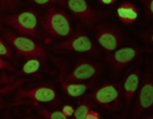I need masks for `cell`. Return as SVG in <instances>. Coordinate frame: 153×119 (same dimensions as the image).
<instances>
[{"instance_id": "cell-1", "label": "cell", "mask_w": 153, "mask_h": 119, "mask_svg": "<svg viewBox=\"0 0 153 119\" xmlns=\"http://www.w3.org/2000/svg\"><path fill=\"white\" fill-rule=\"evenodd\" d=\"M41 25L45 32L53 37H67L72 35V27L68 15L54 7L48 8V12L42 19Z\"/></svg>"}, {"instance_id": "cell-2", "label": "cell", "mask_w": 153, "mask_h": 119, "mask_svg": "<svg viewBox=\"0 0 153 119\" xmlns=\"http://www.w3.org/2000/svg\"><path fill=\"white\" fill-rule=\"evenodd\" d=\"M0 30L3 33L6 40L16 50L18 55L28 57V58L29 57H39L43 63L46 62V51H45V49L36 44L32 39L15 34L13 31H10V29L5 28V27L0 26Z\"/></svg>"}, {"instance_id": "cell-3", "label": "cell", "mask_w": 153, "mask_h": 119, "mask_svg": "<svg viewBox=\"0 0 153 119\" xmlns=\"http://www.w3.org/2000/svg\"><path fill=\"white\" fill-rule=\"evenodd\" d=\"M38 17L39 12L36 10H27L20 14L4 17L0 21L3 24L15 28L20 34L40 37L38 31Z\"/></svg>"}, {"instance_id": "cell-4", "label": "cell", "mask_w": 153, "mask_h": 119, "mask_svg": "<svg viewBox=\"0 0 153 119\" xmlns=\"http://www.w3.org/2000/svg\"><path fill=\"white\" fill-rule=\"evenodd\" d=\"M121 85L118 83H105L87 97L91 99L108 111H117L121 107Z\"/></svg>"}, {"instance_id": "cell-5", "label": "cell", "mask_w": 153, "mask_h": 119, "mask_svg": "<svg viewBox=\"0 0 153 119\" xmlns=\"http://www.w3.org/2000/svg\"><path fill=\"white\" fill-rule=\"evenodd\" d=\"M55 51H73L78 53H85L90 55H97L98 50L90 39V37L80 29H77L69 39L62 42L53 47Z\"/></svg>"}, {"instance_id": "cell-6", "label": "cell", "mask_w": 153, "mask_h": 119, "mask_svg": "<svg viewBox=\"0 0 153 119\" xmlns=\"http://www.w3.org/2000/svg\"><path fill=\"white\" fill-rule=\"evenodd\" d=\"M23 99H29L36 103H46L49 105H57L61 101H59L55 87L51 84H44L31 89H19L14 101H18Z\"/></svg>"}, {"instance_id": "cell-7", "label": "cell", "mask_w": 153, "mask_h": 119, "mask_svg": "<svg viewBox=\"0 0 153 119\" xmlns=\"http://www.w3.org/2000/svg\"><path fill=\"white\" fill-rule=\"evenodd\" d=\"M67 6L73 16L80 20L88 27H91L105 16V12L93 9L88 4L87 0H67Z\"/></svg>"}, {"instance_id": "cell-8", "label": "cell", "mask_w": 153, "mask_h": 119, "mask_svg": "<svg viewBox=\"0 0 153 119\" xmlns=\"http://www.w3.org/2000/svg\"><path fill=\"white\" fill-rule=\"evenodd\" d=\"M103 71V66L99 63L93 62L87 59H79L77 60L74 69L68 74L65 75V80L68 82L80 83L82 81L92 79L97 77Z\"/></svg>"}, {"instance_id": "cell-9", "label": "cell", "mask_w": 153, "mask_h": 119, "mask_svg": "<svg viewBox=\"0 0 153 119\" xmlns=\"http://www.w3.org/2000/svg\"><path fill=\"white\" fill-rule=\"evenodd\" d=\"M96 40L105 51L106 58H108L122 44V37L116 28L108 25H100L96 28Z\"/></svg>"}, {"instance_id": "cell-10", "label": "cell", "mask_w": 153, "mask_h": 119, "mask_svg": "<svg viewBox=\"0 0 153 119\" xmlns=\"http://www.w3.org/2000/svg\"><path fill=\"white\" fill-rule=\"evenodd\" d=\"M54 62L57 65L59 69V82L62 85V89L71 97H79L83 95L89 89H92L93 87L96 86V83H89V84H82V83H75V82H68L65 80V75H66L67 65L65 62L57 58H54Z\"/></svg>"}, {"instance_id": "cell-11", "label": "cell", "mask_w": 153, "mask_h": 119, "mask_svg": "<svg viewBox=\"0 0 153 119\" xmlns=\"http://www.w3.org/2000/svg\"><path fill=\"white\" fill-rule=\"evenodd\" d=\"M142 52V49L133 48V47H124L116 50L108 57L107 61L113 66L114 75H118L126 65H128L135 57Z\"/></svg>"}, {"instance_id": "cell-12", "label": "cell", "mask_w": 153, "mask_h": 119, "mask_svg": "<svg viewBox=\"0 0 153 119\" xmlns=\"http://www.w3.org/2000/svg\"><path fill=\"white\" fill-rule=\"evenodd\" d=\"M153 108V79L149 74L145 76L140 87L137 94V104H135L134 115L139 116L143 111Z\"/></svg>"}, {"instance_id": "cell-13", "label": "cell", "mask_w": 153, "mask_h": 119, "mask_svg": "<svg viewBox=\"0 0 153 119\" xmlns=\"http://www.w3.org/2000/svg\"><path fill=\"white\" fill-rule=\"evenodd\" d=\"M140 85V72L139 69H134L132 71L124 80L123 83V95H124V101H125V109L126 111L128 110L129 106L131 104V101L134 97L135 92L139 89Z\"/></svg>"}, {"instance_id": "cell-14", "label": "cell", "mask_w": 153, "mask_h": 119, "mask_svg": "<svg viewBox=\"0 0 153 119\" xmlns=\"http://www.w3.org/2000/svg\"><path fill=\"white\" fill-rule=\"evenodd\" d=\"M117 15L123 24L130 25L134 23L139 18V9L131 2H124L118 6Z\"/></svg>"}, {"instance_id": "cell-15", "label": "cell", "mask_w": 153, "mask_h": 119, "mask_svg": "<svg viewBox=\"0 0 153 119\" xmlns=\"http://www.w3.org/2000/svg\"><path fill=\"white\" fill-rule=\"evenodd\" d=\"M77 104H78V106L75 109L74 115H73L75 119H85L87 114L95 107V101L87 96L82 101H78Z\"/></svg>"}, {"instance_id": "cell-16", "label": "cell", "mask_w": 153, "mask_h": 119, "mask_svg": "<svg viewBox=\"0 0 153 119\" xmlns=\"http://www.w3.org/2000/svg\"><path fill=\"white\" fill-rule=\"evenodd\" d=\"M42 63V60L39 57H29L28 60L23 64L18 75H22V74L23 75H31V74L36 73L40 69Z\"/></svg>"}, {"instance_id": "cell-17", "label": "cell", "mask_w": 153, "mask_h": 119, "mask_svg": "<svg viewBox=\"0 0 153 119\" xmlns=\"http://www.w3.org/2000/svg\"><path fill=\"white\" fill-rule=\"evenodd\" d=\"M36 111L46 119H67L66 115L62 113V111H49L40 106H36Z\"/></svg>"}, {"instance_id": "cell-18", "label": "cell", "mask_w": 153, "mask_h": 119, "mask_svg": "<svg viewBox=\"0 0 153 119\" xmlns=\"http://www.w3.org/2000/svg\"><path fill=\"white\" fill-rule=\"evenodd\" d=\"M26 81H28V80L27 79H19V80H16L15 82L7 83L6 86L0 87V94H7V93L16 90L17 88H19V87H20L23 83L26 82Z\"/></svg>"}, {"instance_id": "cell-19", "label": "cell", "mask_w": 153, "mask_h": 119, "mask_svg": "<svg viewBox=\"0 0 153 119\" xmlns=\"http://www.w3.org/2000/svg\"><path fill=\"white\" fill-rule=\"evenodd\" d=\"M20 3V0H0V12H6L15 9Z\"/></svg>"}, {"instance_id": "cell-20", "label": "cell", "mask_w": 153, "mask_h": 119, "mask_svg": "<svg viewBox=\"0 0 153 119\" xmlns=\"http://www.w3.org/2000/svg\"><path fill=\"white\" fill-rule=\"evenodd\" d=\"M0 55L1 56L8 57V58L12 57V50L4 44V42L1 39H0Z\"/></svg>"}, {"instance_id": "cell-21", "label": "cell", "mask_w": 153, "mask_h": 119, "mask_svg": "<svg viewBox=\"0 0 153 119\" xmlns=\"http://www.w3.org/2000/svg\"><path fill=\"white\" fill-rule=\"evenodd\" d=\"M148 16L153 17V0H142Z\"/></svg>"}, {"instance_id": "cell-22", "label": "cell", "mask_w": 153, "mask_h": 119, "mask_svg": "<svg viewBox=\"0 0 153 119\" xmlns=\"http://www.w3.org/2000/svg\"><path fill=\"white\" fill-rule=\"evenodd\" d=\"M141 37L144 40H146V42H150V44H153V28L141 33Z\"/></svg>"}, {"instance_id": "cell-23", "label": "cell", "mask_w": 153, "mask_h": 119, "mask_svg": "<svg viewBox=\"0 0 153 119\" xmlns=\"http://www.w3.org/2000/svg\"><path fill=\"white\" fill-rule=\"evenodd\" d=\"M62 113L69 118V117H71V116L74 115L75 109L71 105H65L64 107L62 108Z\"/></svg>"}, {"instance_id": "cell-24", "label": "cell", "mask_w": 153, "mask_h": 119, "mask_svg": "<svg viewBox=\"0 0 153 119\" xmlns=\"http://www.w3.org/2000/svg\"><path fill=\"white\" fill-rule=\"evenodd\" d=\"M101 118H102L101 114L99 112L95 111V110H91L87 114V116H85V119H101Z\"/></svg>"}, {"instance_id": "cell-25", "label": "cell", "mask_w": 153, "mask_h": 119, "mask_svg": "<svg viewBox=\"0 0 153 119\" xmlns=\"http://www.w3.org/2000/svg\"><path fill=\"white\" fill-rule=\"evenodd\" d=\"M0 69H8V71L13 72L14 71V67H13L7 61L4 60V59H2L1 57H0Z\"/></svg>"}, {"instance_id": "cell-26", "label": "cell", "mask_w": 153, "mask_h": 119, "mask_svg": "<svg viewBox=\"0 0 153 119\" xmlns=\"http://www.w3.org/2000/svg\"><path fill=\"white\" fill-rule=\"evenodd\" d=\"M36 4L39 5H46V4H50V3H56L55 0H32Z\"/></svg>"}, {"instance_id": "cell-27", "label": "cell", "mask_w": 153, "mask_h": 119, "mask_svg": "<svg viewBox=\"0 0 153 119\" xmlns=\"http://www.w3.org/2000/svg\"><path fill=\"white\" fill-rule=\"evenodd\" d=\"M102 4H105V5H109V4L115 3L117 0H99Z\"/></svg>"}, {"instance_id": "cell-28", "label": "cell", "mask_w": 153, "mask_h": 119, "mask_svg": "<svg viewBox=\"0 0 153 119\" xmlns=\"http://www.w3.org/2000/svg\"><path fill=\"white\" fill-rule=\"evenodd\" d=\"M56 1V3L61 4V5H66L67 4V0H55Z\"/></svg>"}, {"instance_id": "cell-29", "label": "cell", "mask_w": 153, "mask_h": 119, "mask_svg": "<svg viewBox=\"0 0 153 119\" xmlns=\"http://www.w3.org/2000/svg\"><path fill=\"white\" fill-rule=\"evenodd\" d=\"M4 107V101L3 99H2V97H0V111H1V109Z\"/></svg>"}, {"instance_id": "cell-30", "label": "cell", "mask_w": 153, "mask_h": 119, "mask_svg": "<svg viewBox=\"0 0 153 119\" xmlns=\"http://www.w3.org/2000/svg\"><path fill=\"white\" fill-rule=\"evenodd\" d=\"M4 81H5V79H4V78H3V79H2V80H0V84H1V83H3Z\"/></svg>"}, {"instance_id": "cell-31", "label": "cell", "mask_w": 153, "mask_h": 119, "mask_svg": "<svg viewBox=\"0 0 153 119\" xmlns=\"http://www.w3.org/2000/svg\"><path fill=\"white\" fill-rule=\"evenodd\" d=\"M152 65H153V63H152Z\"/></svg>"}]
</instances>
